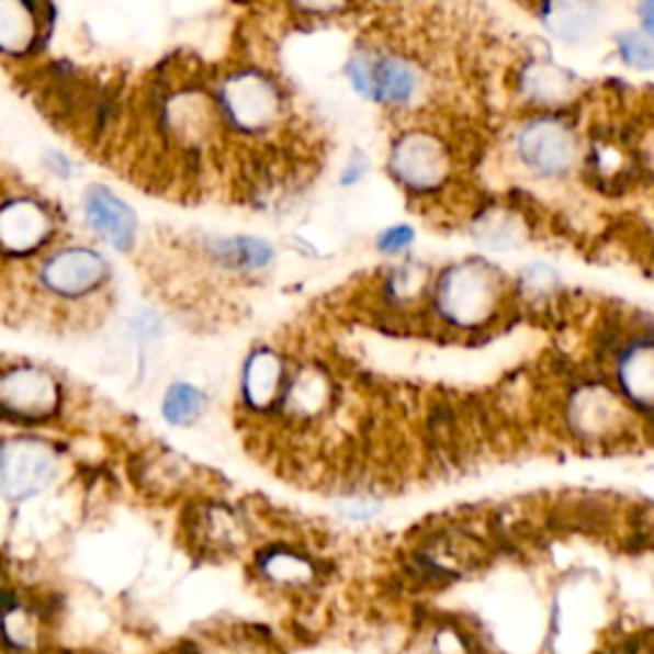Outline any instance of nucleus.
<instances>
[{"instance_id": "9", "label": "nucleus", "mask_w": 654, "mask_h": 654, "mask_svg": "<svg viewBox=\"0 0 654 654\" xmlns=\"http://www.w3.org/2000/svg\"><path fill=\"white\" fill-rule=\"evenodd\" d=\"M52 236V221L38 202L13 200L0 207V248L8 253L36 251Z\"/></svg>"}, {"instance_id": "6", "label": "nucleus", "mask_w": 654, "mask_h": 654, "mask_svg": "<svg viewBox=\"0 0 654 654\" xmlns=\"http://www.w3.org/2000/svg\"><path fill=\"white\" fill-rule=\"evenodd\" d=\"M392 169L411 190H432L450 174V157L438 138L422 131L407 134L392 151Z\"/></svg>"}, {"instance_id": "4", "label": "nucleus", "mask_w": 654, "mask_h": 654, "mask_svg": "<svg viewBox=\"0 0 654 654\" xmlns=\"http://www.w3.org/2000/svg\"><path fill=\"white\" fill-rule=\"evenodd\" d=\"M59 404V386L42 369H13L0 373V417L44 419Z\"/></svg>"}, {"instance_id": "18", "label": "nucleus", "mask_w": 654, "mask_h": 654, "mask_svg": "<svg viewBox=\"0 0 654 654\" xmlns=\"http://www.w3.org/2000/svg\"><path fill=\"white\" fill-rule=\"evenodd\" d=\"M411 238H415V233H411L409 225H394L379 238V248L384 253H399L411 244Z\"/></svg>"}, {"instance_id": "8", "label": "nucleus", "mask_w": 654, "mask_h": 654, "mask_svg": "<svg viewBox=\"0 0 654 654\" xmlns=\"http://www.w3.org/2000/svg\"><path fill=\"white\" fill-rule=\"evenodd\" d=\"M108 274V263L103 256L88 248H69L46 261L44 267V284L52 292L65 294V297H80L103 284Z\"/></svg>"}, {"instance_id": "14", "label": "nucleus", "mask_w": 654, "mask_h": 654, "mask_svg": "<svg viewBox=\"0 0 654 654\" xmlns=\"http://www.w3.org/2000/svg\"><path fill=\"white\" fill-rule=\"evenodd\" d=\"M202 407H205V396H202L198 388L187 384H174L167 392V396H164L161 411L171 425L184 427L192 425L194 419L202 415Z\"/></svg>"}, {"instance_id": "20", "label": "nucleus", "mask_w": 654, "mask_h": 654, "mask_svg": "<svg viewBox=\"0 0 654 654\" xmlns=\"http://www.w3.org/2000/svg\"><path fill=\"white\" fill-rule=\"evenodd\" d=\"M59 654H95V652H59Z\"/></svg>"}, {"instance_id": "5", "label": "nucleus", "mask_w": 654, "mask_h": 654, "mask_svg": "<svg viewBox=\"0 0 654 654\" xmlns=\"http://www.w3.org/2000/svg\"><path fill=\"white\" fill-rule=\"evenodd\" d=\"M279 92L256 72H240L223 84V108L230 123L244 131L267 128L279 113Z\"/></svg>"}, {"instance_id": "10", "label": "nucleus", "mask_w": 654, "mask_h": 654, "mask_svg": "<svg viewBox=\"0 0 654 654\" xmlns=\"http://www.w3.org/2000/svg\"><path fill=\"white\" fill-rule=\"evenodd\" d=\"M84 215H88V223L92 228H95L111 246L121 248V251L134 246V210L121 198H115L111 190H105V187H90L88 194H84Z\"/></svg>"}, {"instance_id": "7", "label": "nucleus", "mask_w": 654, "mask_h": 654, "mask_svg": "<svg viewBox=\"0 0 654 654\" xmlns=\"http://www.w3.org/2000/svg\"><path fill=\"white\" fill-rule=\"evenodd\" d=\"M519 154L542 174H560L573 164V131L560 121H534L519 134Z\"/></svg>"}, {"instance_id": "19", "label": "nucleus", "mask_w": 654, "mask_h": 654, "mask_svg": "<svg viewBox=\"0 0 654 654\" xmlns=\"http://www.w3.org/2000/svg\"><path fill=\"white\" fill-rule=\"evenodd\" d=\"M363 171H365L363 159H361V157H356V161H353V164H348L346 174H342V184H353V182H358V179H361Z\"/></svg>"}, {"instance_id": "3", "label": "nucleus", "mask_w": 654, "mask_h": 654, "mask_svg": "<svg viewBox=\"0 0 654 654\" xmlns=\"http://www.w3.org/2000/svg\"><path fill=\"white\" fill-rule=\"evenodd\" d=\"M348 75L353 88L373 103H409L419 88L417 69L399 57L363 54V57L350 59Z\"/></svg>"}, {"instance_id": "12", "label": "nucleus", "mask_w": 654, "mask_h": 654, "mask_svg": "<svg viewBox=\"0 0 654 654\" xmlns=\"http://www.w3.org/2000/svg\"><path fill=\"white\" fill-rule=\"evenodd\" d=\"M42 23L36 5L0 3V49L8 54L29 52Z\"/></svg>"}, {"instance_id": "16", "label": "nucleus", "mask_w": 654, "mask_h": 654, "mask_svg": "<svg viewBox=\"0 0 654 654\" xmlns=\"http://www.w3.org/2000/svg\"><path fill=\"white\" fill-rule=\"evenodd\" d=\"M573 80L567 77L563 69L557 67H534L532 72H529V82H527V90L529 95L542 100V103H552V100H563L567 92H571V84Z\"/></svg>"}, {"instance_id": "17", "label": "nucleus", "mask_w": 654, "mask_h": 654, "mask_svg": "<svg viewBox=\"0 0 654 654\" xmlns=\"http://www.w3.org/2000/svg\"><path fill=\"white\" fill-rule=\"evenodd\" d=\"M621 54H624V59L629 61V65H636L642 69L652 67V44L647 36L627 34L624 38H621Z\"/></svg>"}, {"instance_id": "13", "label": "nucleus", "mask_w": 654, "mask_h": 654, "mask_svg": "<svg viewBox=\"0 0 654 654\" xmlns=\"http://www.w3.org/2000/svg\"><path fill=\"white\" fill-rule=\"evenodd\" d=\"M621 384L634 396L642 407H650L652 396V346L650 340H642L632 346L619 365Z\"/></svg>"}, {"instance_id": "2", "label": "nucleus", "mask_w": 654, "mask_h": 654, "mask_svg": "<svg viewBox=\"0 0 654 654\" xmlns=\"http://www.w3.org/2000/svg\"><path fill=\"white\" fill-rule=\"evenodd\" d=\"M57 473V455L42 440L15 438L0 446V494L26 498L52 484Z\"/></svg>"}, {"instance_id": "11", "label": "nucleus", "mask_w": 654, "mask_h": 654, "mask_svg": "<svg viewBox=\"0 0 654 654\" xmlns=\"http://www.w3.org/2000/svg\"><path fill=\"white\" fill-rule=\"evenodd\" d=\"M282 361L271 350H259L251 356L244 371V396L253 409L269 407L277 399L279 386H282Z\"/></svg>"}, {"instance_id": "15", "label": "nucleus", "mask_w": 654, "mask_h": 654, "mask_svg": "<svg viewBox=\"0 0 654 654\" xmlns=\"http://www.w3.org/2000/svg\"><path fill=\"white\" fill-rule=\"evenodd\" d=\"M548 11L550 29L563 38H578L594 26V8L590 5H552Z\"/></svg>"}, {"instance_id": "1", "label": "nucleus", "mask_w": 654, "mask_h": 654, "mask_svg": "<svg viewBox=\"0 0 654 654\" xmlns=\"http://www.w3.org/2000/svg\"><path fill=\"white\" fill-rule=\"evenodd\" d=\"M498 282L494 271L481 263L450 269L438 286V307L458 327H478L494 313Z\"/></svg>"}]
</instances>
